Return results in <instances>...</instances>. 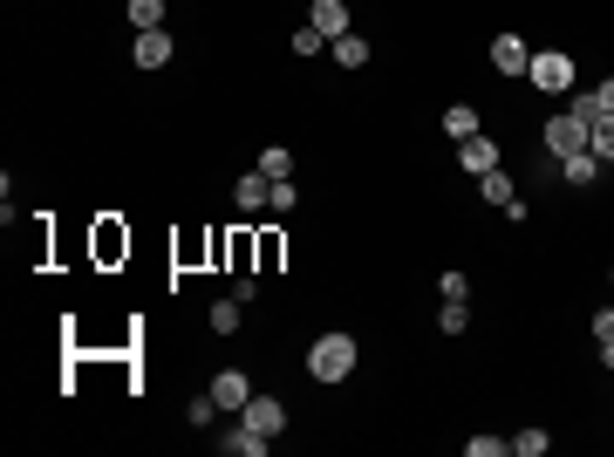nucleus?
<instances>
[{"instance_id": "f257e3e1", "label": "nucleus", "mask_w": 614, "mask_h": 457, "mask_svg": "<svg viewBox=\"0 0 614 457\" xmlns=\"http://www.w3.org/2000/svg\"><path fill=\"white\" fill-rule=\"evenodd\" d=\"M355 362H362V348H355L348 328H328L321 342L307 348V376H314V382H348V376H355Z\"/></svg>"}, {"instance_id": "f03ea898", "label": "nucleus", "mask_w": 614, "mask_h": 457, "mask_svg": "<svg viewBox=\"0 0 614 457\" xmlns=\"http://www.w3.org/2000/svg\"><path fill=\"white\" fill-rule=\"evenodd\" d=\"M526 82H533L539 96H567V89H574V55H560V48H539L533 69H526Z\"/></svg>"}, {"instance_id": "7ed1b4c3", "label": "nucleus", "mask_w": 614, "mask_h": 457, "mask_svg": "<svg viewBox=\"0 0 614 457\" xmlns=\"http://www.w3.org/2000/svg\"><path fill=\"white\" fill-rule=\"evenodd\" d=\"M587 130H594V123H587L580 110H560V116H553V123H546V151H553V164L587 151Z\"/></svg>"}, {"instance_id": "20e7f679", "label": "nucleus", "mask_w": 614, "mask_h": 457, "mask_svg": "<svg viewBox=\"0 0 614 457\" xmlns=\"http://www.w3.org/2000/svg\"><path fill=\"white\" fill-rule=\"evenodd\" d=\"M212 403L239 417V410L253 403V376H239V369H219V376H212Z\"/></svg>"}, {"instance_id": "39448f33", "label": "nucleus", "mask_w": 614, "mask_h": 457, "mask_svg": "<svg viewBox=\"0 0 614 457\" xmlns=\"http://www.w3.org/2000/svg\"><path fill=\"white\" fill-rule=\"evenodd\" d=\"M239 423H246V430H260V437H280V430H287V403H273V396H253V403L239 410Z\"/></svg>"}, {"instance_id": "423d86ee", "label": "nucleus", "mask_w": 614, "mask_h": 457, "mask_svg": "<svg viewBox=\"0 0 614 457\" xmlns=\"http://www.w3.org/2000/svg\"><path fill=\"white\" fill-rule=\"evenodd\" d=\"M492 69H499V76H526V69H533V48L519 35H499L492 41Z\"/></svg>"}, {"instance_id": "0eeeda50", "label": "nucleus", "mask_w": 614, "mask_h": 457, "mask_svg": "<svg viewBox=\"0 0 614 457\" xmlns=\"http://www.w3.org/2000/svg\"><path fill=\"white\" fill-rule=\"evenodd\" d=\"M458 164L471 171V178H485V171H499V144L478 130V137H464V144H458Z\"/></svg>"}, {"instance_id": "6e6552de", "label": "nucleus", "mask_w": 614, "mask_h": 457, "mask_svg": "<svg viewBox=\"0 0 614 457\" xmlns=\"http://www.w3.org/2000/svg\"><path fill=\"white\" fill-rule=\"evenodd\" d=\"M130 62H137V69H164V62H171V35H164V28H144V35L130 41Z\"/></svg>"}, {"instance_id": "1a4fd4ad", "label": "nucleus", "mask_w": 614, "mask_h": 457, "mask_svg": "<svg viewBox=\"0 0 614 457\" xmlns=\"http://www.w3.org/2000/svg\"><path fill=\"white\" fill-rule=\"evenodd\" d=\"M307 28L328 35V41H342L348 35V7H342V0H314V7H307Z\"/></svg>"}, {"instance_id": "9d476101", "label": "nucleus", "mask_w": 614, "mask_h": 457, "mask_svg": "<svg viewBox=\"0 0 614 457\" xmlns=\"http://www.w3.org/2000/svg\"><path fill=\"white\" fill-rule=\"evenodd\" d=\"M232 198H239V212H260V205H267V198H273V178H267V171H260V164H253V171H246V178L232 185Z\"/></svg>"}, {"instance_id": "9b49d317", "label": "nucleus", "mask_w": 614, "mask_h": 457, "mask_svg": "<svg viewBox=\"0 0 614 457\" xmlns=\"http://www.w3.org/2000/svg\"><path fill=\"white\" fill-rule=\"evenodd\" d=\"M267 444H273V437L246 430V423H232V437H219V451H232V457H267Z\"/></svg>"}, {"instance_id": "f8f14e48", "label": "nucleus", "mask_w": 614, "mask_h": 457, "mask_svg": "<svg viewBox=\"0 0 614 457\" xmlns=\"http://www.w3.org/2000/svg\"><path fill=\"white\" fill-rule=\"evenodd\" d=\"M328 55H335V62H342V69H362V62H369V55H376V48H369V35H355V28H348L342 41H328Z\"/></svg>"}, {"instance_id": "ddd939ff", "label": "nucleus", "mask_w": 614, "mask_h": 457, "mask_svg": "<svg viewBox=\"0 0 614 457\" xmlns=\"http://www.w3.org/2000/svg\"><path fill=\"white\" fill-rule=\"evenodd\" d=\"M560 178H567L574 191H587L594 178H601V157H594V151H580V157H560Z\"/></svg>"}, {"instance_id": "4468645a", "label": "nucleus", "mask_w": 614, "mask_h": 457, "mask_svg": "<svg viewBox=\"0 0 614 457\" xmlns=\"http://www.w3.org/2000/svg\"><path fill=\"white\" fill-rule=\"evenodd\" d=\"M444 137H451V144L478 137V110H471V103H451V110H444Z\"/></svg>"}, {"instance_id": "2eb2a0df", "label": "nucleus", "mask_w": 614, "mask_h": 457, "mask_svg": "<svg viewBox=\"0 0 614 457\" xmlns=\"http://www.w3.org/2000/svg\"><path fill=\"white\" fill-rule=\"evenodd\" d=\"M123 14H130L137 35H144V28H164V0H123Z\"/></svg>"}, {"instance_id": "dca6fc26", "label": "nucleus", "mask_w": 614, "mask_h": 457, "mask_svg": "<svg viewBox=\"0 0 614 457\" xmlns=\"http://www.w3.org/2000/svg\"><path fill=\"white\" fill-rule=\"evenodd\" d=\"M512 451H519V457H546V451H553V430H539V423H526V430L512 437Z\"/></svg>"}, {"instance_id": "f3484780", "label": "nucleus", "mask_w": 614, "mask_h": 457, "mask_svg": "<svg viewBox=\"0 0 614 457\" xmlns=\"http://www.w3.org/2000/svg\"><path fill=\"white\" fill-rule=\"evenodd\" d=\"M587 151L601 157V164H614V116H594V130H587Z\"/></svg>"}, {"instance_id": "a211bd4d", "label": "nucleus", "mask_w": 614, "mask_h": 457, "mask_svg": "<svg viewBox=\"0 0 614 457\" xmlns=\"http://www.w3.org/2000/svg\"><path fill=\"white\" fill-rule=\"evenodd\" d=\"M437 328H444V335H464V328H471V301H444L437 307Z\"/></svg>"}, {"instance_id": "6ab92c4d", "label": "nucleus", "mask_w": 614, "mask_h": 457, "mask_svg": "<svg viewBox=\"0 0 614 457\" xmlns=\"http://www.w3.org/2000/svg\"><path fill=\"white\" fill-rule=\"evenodd\" d=\"M478 191H485V205H512V198H519L505 171H485V178H478Z\"/></svg>"}, {"instance_id": "aec40b11", "label": "nucleus", "mask_w": 614, "mask_h": 457, "mask_svg": "<svg viewBox=\"0 0 614 457\" xmlns=\"http://www.w3.org/2000/svg\"><path fill=\"white\" fill-rule=\"evenodd\" d=\"M294 205H301V191H294V178H273V198H267V212H280V219H287Z\"/></svg>"}, {"instance_id": "412c9836", "label": "nucleus", "mask_w": 614, "mask_h": 457, "mask_svg": "<svg viewBox=\"0 0 614 457\" xmlns=\"http://www.w3.org/2000/svg\"><path fill=\"white\" fill-rule=\"evenodd\" d=\"M253 164H260V171H267V178H287V171H294V157L280 151V144H267V151L253 157Z\"/></svg>"}, {"instance_id": "4be33fe9", "label": "nucleus", "mask_w": 614, "mask_h": 457, "mask_svg": "<svg viewBox=\"0 0 614 457\" xmlns=\"http://www.w3.org/2000/svg\"><path fill=\"white\" fill-rule=\"evenodd\" d=\"M437 294H444V301H471V280L451 267V273H437Z\"/></svg>"}, {"instance_id": "5701e85b", "label": "nucleus", "mask_w": 614, "mask_h": 457, "mask_svg": "<svg viewBox=\"0 0 614 457\" xmlns=\"http://www.w3.org/2000/svg\"><path fill=\"white\" fill-rule=\"evenodd\" d=\"M239 328V301H219L212 307V335H232Z\"/></svg>"}, {"instance_id": "b1692460", "label": "nucleus", "mask_w": 614, "mask_h": 457, "mask_svg": "<svg viewBox=\"0 0 614 457\" xmlns=\"http://www.w3.org/2000/svg\"><path fill=\"white\" fill-rule=\"evenodd\" d=\"M294 55H328V35H314V28H294Z\"/></svg>"}, {"instance_id": "393cba45", "label": "nucleus", "mask_w": 614, "mask_h": 457, "mask_svg": "<svg viewBox=\"0 0 614 457\" xmlns=\"http://www.w3.org/2000/svg\"><path fill=\"white\" fill-rule=\"evenodd\" d=\"M185 417H192V423H198V430H205V423L219 417V403H212V389H205V396H198V403H192V410H185Z\"/></svg>"}, {"instance_id": "a878e982", "label": "nucleus", "mask_w": 614, "mask_h": 457, "mask_svg": "<svg viewBox=\"0 0 614 457\" xmlns=\"http://www.w3.org/2000/svg\"><path fill=\"white\" fill-rule=\"evenodd\" d=\"M464 451H471V457H505V437H471Z\"/></svg>"}, {"instance_id": "bb28decb", "label": "nucleus", "mask_w": 614, "mask_h": 457, "mask_svg": "<svg viewBox=\"0 0 614 457\" xmlns=\"http://www.w3.org/2000/svg\"><path fill=\"white\" fill-rule=\"evenodd\" d=\"M594 342L614 348V307H601V314H594Z\"/></svg>"}, {"instance_id": "cd10ccee", "label": "nucleus", "mask_w": 614, "mask_h": 457, "mask_svg": "<svg viewBox=\"0 0 614 457\" xmlns=\"http://www.w3.org/2000/svg\"><path fill=\"white\" fill-rule=\"evenodd\" d=\"M594 103H601V116H614V76H608V82H594Z\"/></svg>"}, {"instance_id": "c85d7f7f", "label": "nucleus", "mask_w": 614, "mask_h": 457, "mask_svg": "<svg viewBox=\"0 0 614 457\" xmlns=\"http://www.w3.org/2000/svg\"><path fill=\"white\" fill-rule=\"evenodd\" d=\"M608 280H614V273H608Z\"/></svg>"}]
</instances>
